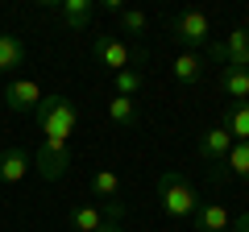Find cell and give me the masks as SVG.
<instances>
[{
  "label": "cell",
  "instance_id": "6da1fadb",
  "mask_svg": "<svg viewBox=\"0 0 249 232\" xmlns=\"http://www.w3.org/2000/svg\"><path fill=\"white\" fill-rule=\"evenodd\" d=\"M154 191H158V207H162V215L166 220H191L196 215V207L204 203L199 199V191L191 187V179L187 174H178V170H162L158 174V182H154Z\"/></svg>",
  "mask_w": 249,
  "mask_h": 232
},
{
  "label": "cell",
  "instance_id": "7a4b0ae2",
  "mask_svg": "<svg viewBox=\"0 0 249 232\" xmlns=\"http://www.w3.org/2000/svg\"><path fill=\"white\" fill-rule=\"evenodd\" d=\"M34 116H37V129H42L46 141H71L75 120H79V112H75V104L67 96H42Z\"/></svg>",
  "mask_w": 249,
  "mask_h": 232
},
{
  "label": "cell",
  "instance_id": "3957f363",
  "mask_svg": "<svg viewBox=\"0 0 249 232\" xmlns=\"http://www.w3.org/2000/svg\"><path fill=\"white\" fill-rule=\"evenodd\" d=\"M91 54H96V63L104 66L108 75H121V71H142L145 66V50L142 46H129L112 33H100L91 42Z\"/></svg>",
  "mask_w": 249,
  "mask_h": 232
},
{
  "label": "cell",
  "instance_id": "277c9868",
  "mask_svg": "<svg viewBox=\"0 0 249 232\" xmlns=\"http://www.w3.org/2000/svg\"><path fill=\"white\" fill-rule=\"evenodd\" d=\"M170 33H175L187 50L204 54V46L212 42V21H208V13H199V9H183V13L170 17Z\"/></svg>",
  "mask_w": 249,
  "mask_h": 232
},
{
  "label": "cell",
  "instance_id": "5b68a950",
  "mask_svg": "<svg viewBox=\"0 0 249 232\" xmlns=\"http://www.w3.org/2000/svg\"><path fill=\"white\" fill-rule=\"evenodd\" d=\"M208 63H224V66H241L249 71V25H237L224 42H208L204 46Z\"/></svg>",
  "mask_w": 249,
  "mask_h": 232
},
{
  "label": "cell",
  "instance_id": "8992f818",
  "mask_svg": "<svg viewBox=\"0 0 249 232\" xmlns=\"http://www.w3.org/2000/svg\"><path fill=\"white\" fill-rule=\"evenodd\" d=\"M229 149H232V137L224 133V125H212V129L199 133V158L212 166V170H208V179H212L216 187L229 179V174H224V158H229Z\"/></svg>",
  "mask_w": 249,
  "mask_h": 232
},
{
  "label": "cell",
  "instance_id": "52a82bcc",
  "mask_svg": "<svg viewBox=\"0 0 249 232\" xmlns=\"http://www.w3.org/2000/svg\"><path fill=\"white\" fill-rule=\"evenodd\" d=\"M121 215H124L121 199H116V203H79V207L67 212V224H71L75 232H96V228H104L108 220H121Z\"/></svg>",
  "mask_w": 249,
  "mask_h": 232
},
{
  "label": "cell",
  "instance_id": "ba28073f",
  "mask_svg": "<svg viewBox=\"0 0 249 232\" xmlns=\"http://www.w3.org/2000/svg\"><path fill=\"white\" fill-rule=\"evenodd\" d=\"M67 166H71V141H46L42 137V145H37V153H34V170L46 182H54V179L67 174Z\"/></svg>",
  "mask_w": 249,
  "mask_h": 232
},
{
  "label": "cell",
  "instance_id": "9c48e42d",
  "mask_svg": "<svg viewBox=\"0 0 249 232\" xmlns=\"http://www.w3.org/2000/svg\"><path fill=\"white\" fill-rule=\"evenodd\" d=\"M29 170H34V153H29L25 145H9V149H0V182H4V187H17Z\"/></svg>",
  "mask_w": 249,
  "mask_h": 232
},
{
  "label": "cell",
  "instance_id": "30bf717a",
  "mask_svg": "<svg viewBox=\"0 0 249 232\" xmlns=\"http://www.w3.org/2000/svg\"><path fill=\"white\" fill-rule=\"evenodd\" d=\"M42 83L34 79H9V87H4V104H9V112H34L37 104H42Z\"/></svg>",
  "mask_w": 249,
  "mask_h": 232
},
{
  "label": "cell",
  "instance_id": "8fae6325",
  "mask_svg": "<svg viewBox=\"0 0 249 232\" xmlns=\"http://www.w3.org/2000/svg\"><path fill=\"white\" fill-rule=\"evenodd\" d=\"M232 228V212L224 203H199L191 215V232H229Z\"/></svg>",
  "mask_w": 249,
  "mask_h": 232
},
{
  "label": "cell",
  "instance_id": "7c38bea8",
  "mask_svg": "<svg viewBox=\"0 0 249 232\" xmlns=\"http://www.w3.org/2000/svg\"><path fill=\"white\" fill-rule=\"evenodd\" d=\"M54 13H58V21L67 29H88L91 17H96V0H58Z\"/></svg>",
  "mask_w": 249,
  "mask_h": 232
},
{
  "label": "cell",
  "instance_id": "4fadbf2b",
  "mask_svg": "<svg viewBox=\"0 0 249 232\" xmlns=\"http://www.w3.org/2000/svg\"><path fill=\"white\" fill-rule=\"evenodd\" d=\"M204 71H208V58H204L199 50H183L175 63H170V75H175V83H187V87L204 79Z\"/></svg>",
  "mask_w": 249,
  "mask_h": 232
},
{
  "label": "cell",
  "instance_id": "5bb4252c",
  "mask_svg": "<svg viewBox=\"0 0 249 232\" xmlns=\"http://www.w3.org/2000/svg\"><path fill=\"white\" fill-rule=\"evenodd\" d=\"M88 191H91V199L96 203H116V195H121V174L116 170H96L91 174V182H88Z\"/></svg>",
  "mask_w": 249,
  "mask_h": 232
},
{
  "label": "cell",
  "instance_id": "9a60e30c",
  "mask_svg": "<svg viewBox=\"0 0 249 232\" xmlns=\"http://www.w3.org/2000/svg\"><path fill=\"white\" fill-rule=\"evenodd\" d=\"M220 91L232 99V104H249V71H241V66H224V71H220Z\"/></svg>",
  "mask_w": 249,
  "mask_h": 232
},
{
  "label": "cell",
  "instance_id": "2e32d148",
  "mask_svg": "<svg viewBox=\"0 0 249 232\" xmlns=\"http://www.w3.org/2000/svg\"><path fill=\"white\" fill-rule=\"evenodd\" d=\"M220 125H224V133L232 141H249V104H229Z\"/></svg>",
  "mask_w": 249,
  "mask_h": 232
},
{
  "label": "cell",
  "instance_id": "e0dca14e",
  "mask_svg": "<svg viewBox=\"0 0 249 232\" xmlns=\"http://www.w3.org/2000/svg\"><path fill=\"white\" fill-rule=\"evenodd\" d=\"M25 63V42L13 33H0V75H13Z\"/></svg>",
  "mask_w": 249,
  "mask_h": 232
},
{
  "label": "cell",
  "instance_id": "ac0fdd59",
  "mask_svg": "<svg viewBox=\"0 0 249 232\" xmlns=\"http://www.w3.org/2000/svg\"><path fill=\"white\" fill-rule=\"evenodd\" d=\"M224 174H232V179H245V182H249V141H232L229 158H224Z\"/></svg>",
  "mask_w": 249,
  "mask_h": 232
},
{
  "label": "cell",
  "instance_id": "d6986e66",
  "mask_svg": "<svg viewBox=\"0 0 249 232\" xmlns=\"http://www.w3.org/2000/svg\"><path fill=\"white\" fill-rule=\"evenodd\" d=\"M108 120L121 125V129H133L137 125V104H133V99H124V96H112V99H108Z\"/></svg>",
  "mask_w": 249,
  "mask_h": 232
},
{
  "label": "cell",
  "instance_id": "ffe728a7",
  "mask_svg": "<svg viewBox=\"0 0 249 232\" xmlns=\"http://www.w3.org/2000/svg\"><path fill=\"white\" fill-rule=\"evenodd\" d=\"M112 83H116V96L133 99L142 91V71H121V75H112Z\"/></svg>",
  "mask_w": 249,
  "mask_h": 232
},
{
  "label": "cell",
  "instance_id": "44dd1931",
  "mask_svg": "<svg viewBox=\"0 0 249 232\" xmlns=\"http://www.w3.org/2000/svg\"><path fill=\"white\" fill-rule=\"evenodd\" d=\"M121 29L124 33H145L150 29V17L142 9H121Z\"/></svg>",
  "mask_w": 249,
  "mask_h": 232
},
{
  "label": "cell",
  "instance_id": "7402d4cb",
  "mask_svg": "<svg viewBox=\"0 0 249 232\" xmlns=\"http://www.w3.org/2000/svg\"><path fill=\"white\" fill-rule=\"evenodd\" d=\"M232 232H249V212H241V215H232Z\"/></svg>",
  "mask_w": 249,
  "mask_h": 232
},
{
  "label": "cell",
  "instance_id": "603a6c76",
  "mask_svg": "<svg viewBox=\"0 0 249 232\" xmlns=\"http://www.w3.org/2000/svg\"><path fill=\"white\" fill-rule=\"evenodd\" d=\"M96 232H124V228H121V220H108L104 228H96Z\"/></svg>",
  "mask_w": 249,
  "mask_h": 232
}]
</instances>
